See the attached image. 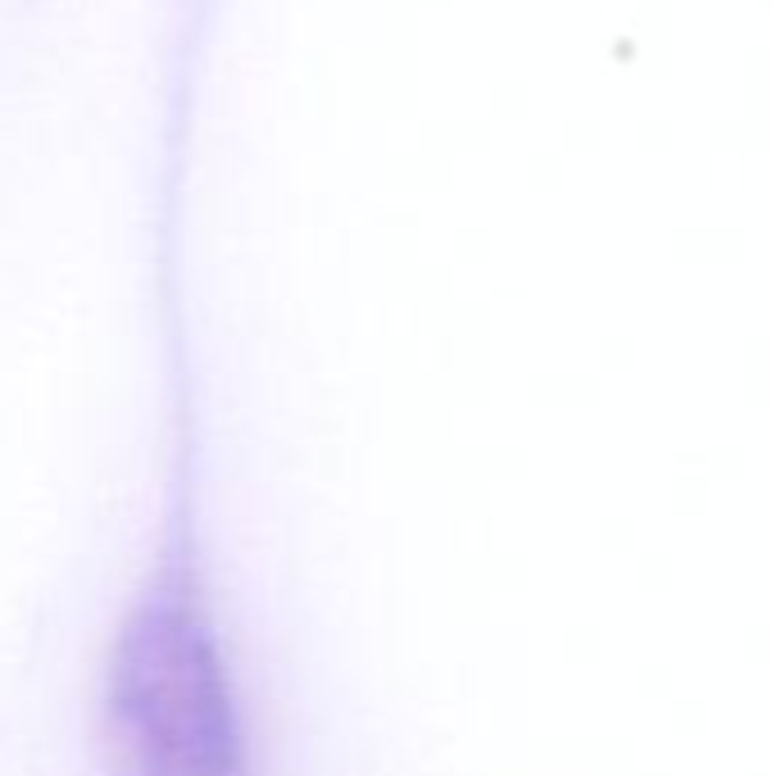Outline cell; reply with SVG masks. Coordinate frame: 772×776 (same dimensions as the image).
I'll return each mask as SVG.
<instances>
[{"label": "cell", "instance_id": "1", "mask_svg": "<svg viewBox=\"0 0 772 776\" xmlns=\"http://www.w3.org/2000/svg\"><path fill=\"white\" fill-rule=\"evenodd\" d=\"M100 736L119 776H246L232 663L187 568L159 572L109 645Z\"/></svg>", "mask_w": 772, "mask_h": 776}]
</instances>
